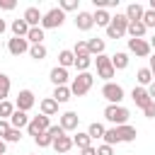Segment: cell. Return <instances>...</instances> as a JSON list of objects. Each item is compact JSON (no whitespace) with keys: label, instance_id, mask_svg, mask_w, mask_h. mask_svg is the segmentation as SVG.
<instances>
[{"label":"cell","instance_id":"1","mask_svg":"<svg viewBox=\"0 0 155 155\" xmlns=\"http://www.w3.org/2000/svg\"><path fill=\"white\" fill-rule=\"evenodd\" d=\"M136 136H138V131L133 128V126H114V128H107V133H104V143L107 145H114V143H131V140H136Z\"/></svg>","mask_w":155,"mask_h":155},{"label":"cell","instance_id":"2","mask_svg":"<svg viewBox=\"0 0 155 155\" xmlns=\"http://www.w3.org/2000/svg\"><path fill=\"white\" fill-rule=\"evenodd\" d=\"M128 116H131V111L126 107H121V104H109L104 109V119L111 121V124H116V126H126Z\"/></svg>","mask_w":155,"mask_h":155},{"label":"cell","instance_id":"3","mask_svg":"<svg viewBox=\"0 0 155 155\" xmlns=\"http://www.w3.org/2000/svg\"><path fill=\"white\" fill-rule=\"evenodd\" d=\"M126 31H128V17L126 15H114L111 24L107 27V36L109 39H121Z\"/></svg>","mask_w":155,"mask_h":155},{"label":"cell","instance_id":"4","mask_svg":"<svg viewBox=\"0 0 155 155\" xmlns=\"http://www.w3.org/2000/svg\"><path fill=\"white\" fill-rule=\"evenodd\" d=\"M92 82H94V78H92L90 73H78V78H73V82H70V92H73L75 97H82V94L90 92Z\"/></svg>","mask_w":155,"mask_h":155},{"label":"cell","instance_id":"5","mask_svg":"<svg viewBox=\"0 0 155 155\" xmlns=\"http://www.w3.org/2000/svg\"><path fill=\"white\" fill-rule=\"evenodd\" d=\"M63 19H65V12L61 7H51L41 19V29H58L63 24Z\"/></svg>","mask_w":155,"mask_h":155},{"label":"cell","instance_id":"6","mask_svg":"<svg viewBox=\"0 0 155 155\" xmlns=\"http://www.w3.org/2000/svg\"><path fill=\"white\" fill-rule=\"evenodd\" d=\"M94 63H97V73H99V78H104L107 82H111V78H114V73H116L114 65H111V58L102 53V56L94 58Z\"/></svg>","mask_w":155,"mask_h":155},{"label":"cell","instance_id":"7","mask_svg":"<svg viewBox=\"0 0 155 155\" xmlns=\"http://www.w3.org/2000/svg\"><path fill=\"white\" fill-rule=\"evenodd\" d=\"M102 97H104L109 104H119V102L124 99V87L116 85V82H107V85L102 87Z\"/></svg>","mask_w":155,"mask_h":155},{"label":"cell","instance_id":"8","mask_svg":"<svg viewBox=\"0 0 155 155\" xmlns=\"http://www.w3.org/2000/svg\"><path fill=\"white\" fill-rule=\"evenodd\" d=\"M51 128V121H48V116L46 114H39V116H34L31 121H29V126H27V131H29V136H39V133H46Z\"/></svg>","mask_w":155,"mask_h":155},{"label":"cell","instance_id":"9","mask_svg":"<svg viewBox=\"0 0 155 155\" xmlns=\"http://www.w3.org/2000/svg\"><path fill=\"white\" fill-rule=\"evenodd\" d=\"M31 46H29V41L24 39V36H12L10 41H7V51L12 53V56H22V53H27Z\"/></svg>","mask_w":155,"mask_h":155},{"label":"cell","instance_id":"10","mask_svg":"<svg viewBox=\"0 0 155 155\" xmlns=\"http://www.w3.org/2000/svg\"><path fill=\"white\" fill-rule=\"evenodd\" d=\"M128 51H133L136 56H150V41L145 39H128Z\"/></svg>","mask_w":155,"mask_h":155},{"label":"cell","instance_id":"11","mask_svg":"<svg viewBox=\"0 0 155 155\" xmlns=\"http://www.w3.org/2000/svg\"><path fill=\"white\" fill-rule=\"evenodd\" d=\"M31 107H34V92L31 90H22L17 94V109L19 111H29Z\"/></svg>","mask_w":155,"mask_h":155},{"label":"cell","instance_id":"12","mask_svg":"<svg viewBox=\"0 0 155 155\" xmlns=\"http://www.w3.org/2000/svg\"><path fill=\"white\" fill-rule=\"evenodd\" d=\"M131 97H133V102H136V107H140V109H145V107H148V104L153 102L145 87H133V92H131Z\"/></svg>","mask_w":155,"mask_h":155},{"label":"cell","instance_id":"13","mask_svg":"<svg viewBox=\"0 0 155 155\" xmlns=\"http://www.w3.org/2000/svg\"><path fill=\"white\" fill-rule=\"evenodd\" d=\"M22 19H24L29 27H39V24H41V19H44V15L39 12V7H27V10H24V15H22Z\"/></svg>","mask_w":155,"mask_h":155},{"label":"cell","instance_id":"14","mask_svg":"<svg viewBox=\"0 0 155 155\" xmlns=\"http://www.w3.org/2000/svg\"><path fill=\"white\" fill-rule=\"evenodd\" d=\"M29 116H27V111H19V109H15V114L10 116V126L12 128H17V131H22L24 126H29Z\"/></svg>","mask_w":155,"mask_h":155},{"label":"cell","instance_id":"15","mask_svg":"<svg viewBox=\"0 0 155 155\" xmlns=\"http://www.w3.org/2000/svg\"><path fill=\"white\" fill-rule=\"evenodd\" d=\"M78 124H80V116H78L75 111H65V114H61V126H63V131H75Z\"/></svg>","mask_w":155,"mask_h":155},{"label":"cell","instance_id":"16","mask_svg":"<svg viewBox=\"0 0 155 155\" xmlns=\"http://www.w3.org/2000/svg\"><path fill=\"white\" fill-rule=\"evenodd\" d=\"M75 27H78L80 31H87V29L94 27V17H92L90 12H78V17H75Z\"/></svg>","mask_w":155,"mask_h":155},{"label":"cell","instance_id":"17","mask_svg":"<svg viewBox=\"0 0 155 155\" xmlns=\"http://www.w3.org/2000/svg\"><path fill=\"white\" fill-rule=\"evenodd\" d=\"M51 82H53L56 87H63V85L68 82V70L61 68V65H56V68L51 70Z\"/></svg>","mask_w":155,"mask_h":155},{"label":"cell","instance_id":"18","mask_svg":"<svg viewBox=\"0 0 155 155\" xmlns=\"http://www.w3.org/2000/svg\"><path fill=\"white\" fill-rule=\"evenodd\" d=\"M73 145H75V143H73L70 136H61V138L53 140V148H56V153H61V155H68V150H70Z\"/></svg>","mask_w":155,"mask_h":155},{"label":"cell","instance_id":"19","mask_svg":"<svg viewBox=\"0 0 155 155\" xmlns=\"http://www.w3.org/2000/svg\"><path fill=\"white\" fill-rule=\"evenodd\" d=\"M143 5H138V2H131L128 7H126V17H128V22H140L143 19Z\"/></svg>","mask_w":155,"mask_h":155},{"label":"cell","instance_id":"20","mask_svg":"<svg viewBox=\"0 0 155 155\" xmlns=\"http://www.w3.org/2000/svg\"><path fill=\"white\" fill-rule=\"evenodd\" d=\"M58 111V102L53 99V97H46V99H41V114H46V116H53Z\"/></svg>","mask_w":155,"mask_h":155},{"label":"cell","instance_id":"21","mask_svg":"<svg viewBox=\"0 0 155 155\" xmlns=\"http://www.w3.org/2000/svg\"><path fill=\"white\" fill-rule=\"evenodd\" d=\"M29 29H31V27H29L24 19H15V22H12V34H15V36H24V39H27Z\"/></svg>","mask_w":155,"mask_h":155},{"label":"cell","instance_id":"22","mask_svg":"<svg viewBox=\"0 0 155 155\" xmlns=\"http://www.w3.org/2000/svg\"><path fill=\"white\" fill-rule=\"evenodd\" d=\"M145 24L143 22H128V34H131V39H143V34H145Z\"/></svg>","mask_w":155,"mask_h":155},{"label":"cell","instance_id":"23","mask_svg":"<svg viewBox=\"0 0 155 155\" xmlns=\"http://www.w3.org/2000/svg\"><path fill=\"white\" fill-rule=\"evenodd\" d=\"M87 48H90V56H102L104 53V39H90L87 41Z\"/></svg>","mask_w":155,"mask_h":155},{"label":"cell","instance_id":"24","mask_svg":"<svg viewBox=\"0 0 155 155\" xmlns=\"http://www.w3.org/2000/svg\"><path fill=\"white\" fill-rule=\"evenodd\" d=\"M92 17H94V24H97V27H109V24H111V15H109L107 10H97Z\"/></svg>","mask_w":155,"mask_h":155},{"label":"cell","instance_id":"25","mask_svg":"<svg viewBox=\"0 0 155 155\" xmlns=\"http://www.w3.org/2000/svg\"><path fill=\"white\" fill-rule=\"evenodd\" d=\"M58 63H61V68H70V65H75V53L73 51H61L58 53Z\"/></svg>","mask_w":155,"mask_h":155},{"label":"cell","instance_id":"26","mask_svg":"<svg viewBox=\"0 0 155 155\" xmlns=\"http://www.w3.org/2000/svg\"><path fill=\"white\" fill-rule=\"evenodd\" d=\"M111 65H114V70H124V68L128 65V56H126L124 51L114 53V56H111Z\"/></svg>","mask_w":155,"mask_h":155},{"label":"cell","instance_id":"27","mask_svg":"<svg viewBox=\"0 0 155 155\" xmlns=\"http://www.w3.org/2000/svg\"><path fill=\"white\" fill-rule=\"evenodd\" d=\"M27 41H29L31 46H34V44H41V41H44V29H41V27H31L29 34H27Z\"/></svg>","mask_w":155,"mask_h":155},{"label":"cell","instance_id":"28","mask_svg":"<svg viewBox=\"0 0 155 155\" xmlns=\"http://www.w3.org/2000/svg\"><path fill=\"white\" fill-rule=\"evenodd\" d=\"M70 94H73V92H70V87H65V85H63V87H56V90H53V99H56L58 104L68 102V99H70Z\"/></svg>","mask_w":155,"mask_h":155},{"label":"cell","instance_id":"29","mask_svg":"<svg viewBox=\"0 0 155 155\" xmlns=\"http://www.w3.org/2000/svg\"><path fill=\"white\" fill-rule=\"evenodd\" d=\"M73 143H75L80 150H85V148L92 145V138H90V133H78V136H73Z\"/></svg>","mask_w":155,"mask_h":155},{"label":"cell","instance_id":"30","mask_svg":"<svg viewBox=\"0 0 155 155\" xmlns=\"http://www.w3.org/2000/svg\"><path fill=\"white\" fill-rule=\"evenodd\" d=\"M29 56L36 58V61H44V58H46V46H44V44H34V46L29 48Z\"/></svg>","mask_w":155,"mask_h":155},{"label":"cell","instance_id":"31","mask_svg":"<svg viewBox=\"0 0 155 155\" xmlns=\"http://www.w3.org/2000/svg\"><path fill=\"white\" fill-rule=\"evenodd\" d=\"M136 78H138L140 85H150V82H153V70H150V68H140V70L136 73Z\"/></svg>","mask_w":155,"mask_h":155},{"label":"cell","instance_id":"32","mask_svg":"<svg viewBox=\"0 0 155 155\" xmlns=\"http://www.w3.org/2000/svg\"><path fill=\"white\" fill-rule=\"evenodd\" d=\"M87 133H90V138H104V133H107V128L102 126V124H90V128H87Z\"/></svg>","mask_w":155,"mask_h":155},{"label":"cell","instance_id":"33","mask_svg":"<svg viewBox=\"0 0 155 155\" xmlns=\"http://www.w3.org/2000/svg\"><path fill=\"white\" fill-rule=\"evenodd\" d=\"M34 143L39 145V148H48V145H53V136L46 131V133H39L36 138H34Z\"/></svg>","mask_w":155,"mask_h":155},{"label":"cell","instance_id":"34","mask_svg":"<svg viewBox=\"0 0 155 155\" xmlns=\"http://www.w3.org/2000/svg\"><path fill=\"white\" fill-rule=\"evenodd\" d=\"M15 114V107L5 99V102H0V119H5V121H10V116Z\"/></svg>","mask_w":155,"mask_h":155},{"label":"cell","instance_id":"35","mask_svg":"<svg viewBox=\"0 0 155 155\" xmlns=\"http://www.w3.org/2000/svg\"><path fill=\"white\" fill-rule=\"evenodd\" d=\"M90 63H92V56H82V58H75V68H78L80 73H87Z\"/></svg>","mask_w":155,"mask_h":155},{"label":"cell","instance_id":"36","mask_svg":"<svg viewBox=\"0 0 155 155\" xmlns=\"http://www.w3.org/2000/svg\"><path fill=\"white\" fill-rule=\"evenodd\" d=\"M7 92H10V78L7 75H0V102H5Z\"/></svg>","mask_w":155,"mask_h":155},{"label":"cell","instance_id":"37","mask_svg":"<svg viewBox=\"0 0 155 155\" xmlns=\"http://www.w3.org/2000/svg\"><path fill=\"white\" fill-rule=\"evenodd\" d=\"M75 58H82V56H90V48H87V41H78L75 44Z\"/></svg>","mask_w":155,"mask_h":155},{"label":"cell","instance_id":"38","mask_svg":"<svg viewBox=\"0 0 155 155\" xmlns=\"http://www.w3.org/2000/svg\"><path fill=\"white\" fill-rule=\"evenodd\" d=\"M145 27H155V10H145L143 12V19H140Z\"/></svg>","mask_w":155,"mask_h":155},{"label":"cell","instance_id":"39","mask_svg":"<svg viewBox=\"0 0 155 155\" xmlns=\"http://www.w3.org/2000/svg\"><path fill=\"white\" fill-rule=\"evenodd\" d=\"M94 2V7L97 10H104V7H116L119 5V0H92Z\"/></svg>","mask_w":155,"mask_h":155},{"label":"cell","instance_id":"40","mask_svg":"<svg viewBox=\"0 0 155 155\" xmlns=\"http://www.w3.org/2000/svg\"><path fill=\"white\" fill-rule=\"evenodd\" d=\"M19 138H22V131H17V128H12V131H10V133H7V136H5L2 140H5V143H17Z\"/></svg>","mask_w":155,"mask_h":155},{"label":"cell","instance_id":"41","mask_svg":"<svg viewBox=\"0 0 155 155\" xmlns=\"http://www.w3.org/2000/svg\"><path fill=\"white\" fill-rule=\"evenodd\" d=\"M61 10H63V12L78 10V0H61Z\"/></svg>","mask_w":155,"mask_h":155},{"label":"cell","instance_id":"42","mask_svg":"<svg viewBox=\"0 0 155 155\" xmlns=\"http://www.w3.org/2000/svg\"><path fill=\"white\" fill-rule=\"evenodd\" d=\"M48 133L53 136V140H56V138H61V136H65V131H63V126H61V124H58V126H51V128H48Z\"/></svg>","mask_w":155,"mask_h":155},{"label":"cell","instance_id":"43","mask_svg":"<svg viewBox=\"0 0 155 155\" xmlns=\"http://www.w3.org/2000/svg\"><path fill=\"white\" fill-rule=\"evenodd\" d=\"M12 131V126H10V121H5V119H0V138H5L7 133Z\"/></svg>","mask_w":155,"mask_h":155},{"label":"cell","instance_id":"44","mask_svg":"<svg viewBox=\"0 0 155 155\" xmlns=\"http://www.w3.org/2000/svg\"><path fill=\"white\" fill-rule=\"evenodd\" d=\"M97 155H114V150H111V145H107V143H102V145L97 148Z\"/></svg>","mask_w":155,"mask_h":155},{"label":"cell","instance_id":"45","mask_svg":"<svg viewBox=\"0 0 155 155\" xmlns=\"http://www.w3.org/2000/svg\"><path fill=\"white\" fill-rule=\"evenodd\" d=\"M143 114H145L148 119H155V102H150V104L143 109Z\"/></svg>","mask_w":155,"mask_h":155},{"label":"cell","instance_id":"46","mask_svg":"<svg viewBox=\"0 0 155 155\" xmlns=\"http://www.w3.org/2000/svg\"><path fill=\"white\" fill-rule=\"evenodd\" d=\"M15 5H17L15 0H0V7L2 10H15Z\"/></svg>","mask_w":155,"mask_h":155},{"label":"cell","instance_id":"47","mask_svg":"<svg viewBox=\"0 0 155 155\" xmlns=\"http://www.w3.org/2000/svg\"><path fill=\"white\" fill-rule=\"evenodd\" d=\"M148 94H150V99H153V102H155V80H153V82H150V87H148Z\"/></svg>","mask_w":155,"mask_h":155},{"label":"cell","instance_id":"48","mask_svg":"<svg viewBox=\"0 0 155 155\" xmlns=\"http://www.w3.org/2000/svg\"><path fill=\"white\" fill-rule=\"evenodd\" d=\"M82 155H97V148H92V145H90V148H85V150H82Z\"/></svg>","mask_w":155,"mask_h":155},{"label":"cell","instance_id":"49","mask_svg":"<svg viewBox=\"0 0 155 155\" xmlns=\"http://www.w3.org/2000/svg\"><path fill=\"white\" fill-rule=\"evenodd\" d=\"M5 29H7V24H5V19H0V34H2Z\"/></svg>","mask_w":155,"mask_h":155},{"label":"cell","instance_id":"50","mask_svg":"<svg viewBox=\"0 0 155 155\" xmlns=\"http://www.w3.org/2000/svg\"><path fill=\"white\" fill-rule=\"evenodd\" d=\"M0 155H5V140L0 138Z\"/></svg>","mask_w":155,"mask_h":155},{"label":"cell","instance_id":"51","mask_svg":"<svg viewBox=\"0 0 155 155\" xmlns=\"http://www.w3.org/2000/svg\"><path fill=\"white\" fill-rule=\"evenodd\" d=\"M153 68H155V53L150 56V70H153Z\"/></svg>","mask_w":155,"mask_h":155},{"label":"cell","instance_id":"52","mask_svg":"<svg viewBox=\"0 0 155 155\" xmlns=\"http://www.w3.org/2000/svg\"><path fill=\"white\" fill-rule=\"evenodd\" d=\"M150 48H155V36H153V39H150Z\"/></svg>","mask_w":155,"mask_h":155},{"label":"cell","instance_id":"53","mask_svg":"<svg viewBox=\"0 0 155 155\" xmlns=\"http://www.w3.org/2000/svg\"><path fill=\"white\" fill-rule=\"evenodd\" d=\"M150 10H155V0H150Z\"/></svg>","mask_w":155,"mask_h":155},{"label":"cell","instance_id":"54","mask_svg":"<svg viewBox=\"0 0 155 155\" xmlns=\"http://www.w3.org/2000/svg\"><path fill=\"white\" fill-rule=\"evenodd\" d=\"M153 78H155V68H153Z\"/></svg>","mask_w":155,"mask_h":155},{"label":"cell","instance_id":"55","mask_svg":"<svg viewBox=\"0 0 155 155\" xmlns=\"http://www.w3.org/2000/svg\"><path fill=\"white\" fill-rule=\"evenodd\" d=\"M0 75H2V73H0Z\"/></svg>","mask_w":155,"mask_h":155}]
</instances>
